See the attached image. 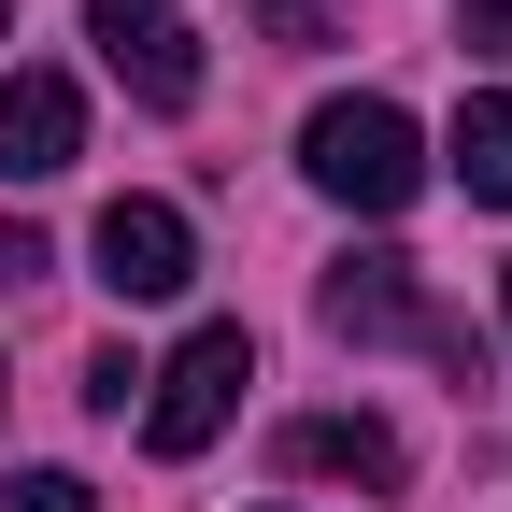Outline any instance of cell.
<instances>
[{
    "label": "cell",
    "instance_id": "3",
    "mask_svg": "<svg viewBox=\"0 0 512 512\" xmlns=\"http://www.w3.org/2000/svg\"><path fill=\"white\" fill-rule=\"evenodd\" d=\"M86 43H100V72L143 100V114H185V100H200V29H185L171 0H86Z\"/></svg>",
    "mask_w": 512,
    "mask_h": 512
},
{
    "label": "cell",
    "instance_id": "12",
    "mask_svg": "<svg viewBox=\"0 0 512 512\" xmlns=\"http://www.w3.org/2000/svg\"><path fill=\"white\" fill-rule=\"evenodd\" d=\"M498 299H512V271H498Z\"/></svg>",
    "mask_w": 512,
    "mask_h": 512
},
{
    "label": "cell",
    "instance_id": "9",
    "mask_svg": "<svg viewBox=\"0 0 512 512\" xmlns=\"http://www.w3.org/2000/svg\"><path fill=\"white\" fill-rule=\"evenodd\" d=\"M0 512H100V498H86V470H15Z\"/></svg>",
    "mask_w": 512,
    "mask_h": 512
},
{
    "label": "cell",
    "instance_id": "11",
    "mask_svg": "<svg viewBox=\"0 0 512 512\" xmlns=\"http://www.w3.org/2000/svg\"><path fill=\"white\" fill-rule=\"evenodd\" d=\"M456 43H470V57H512V0H470V15H456Z\"/></svg>",
    "mask_w": 512,
    "mask_h": 512
},
{
    "label": "cell",
    "instance_id": "13",
    "mask_svg": "<svg viewBox=\"0 0 512 512\" xmlns=\"http://www.w3.org/2000/svg\"><path fill=\"white\" fill-rule=\"evenodd\" d=\"M0 29H15V15H0Z\"/></svg>",
    "mask_w": 512,
    "mask_h": 512
},
{
    "label": "cell",
    "instance_id": "2",
    "mask_svg": "<svg viewBox=\"0 0 512 512\" xmlns=\"http://www.w3.org/2000/svg\"><path fill=\"white\" fill-rule=\"evenodd\" d=\"M143 384H157V399H143V441H157V456H200V441L242 413L256 342H242V328H185V342H171V370H143Z\"/></svg>",
    "mask_w": 512,
    "mask_h": 512
},
{
    "label": "cell",
    "instance_id": "5",
    "mask_svg": "<svg viewBox=\"0 0 512 512\" xmlns=\"http://www.w3.org/2000/svg\"><path fill=\"white\" fill-rule=\"evenodd\" d=\"M313 313H328V342H441L413 256H342V271L313 285Z\"/></svg>",
    "mask_w": 512,
    "mask_h": 512
},
{
    "label": "cell",
    "instance_id": "8",
    "mask_svg": "<svg viewBox=\"0 0 512 512\" xmlns=\"http://www.w3.org/2000/svg\"><path fill=\"white\" fill-rule=\"evenodd\" d=\"M456 185L484 214H512V86H484L470 114H456Z\"/></svg>",
    "mask_w": 512,
    "mask_h": 512
},
{
    "label": "cell",
    "instance_id": "4",
    "mask_svg": "<svg viewBox=\"0 0 512 512\" xmlns=\"http://www.w3.org/2000/svg\"><path fill=\"white\" fill-rule=\"evenodd\" d=\"M86 256H100L114 299H185V285H200V228H185V200H114V214L86 228Z\"/></svg>",
    "mask_w": 512,
    "mask_h": 512
},
{
    "label": "cell",
    "instance_id": "1",
    "mask_svg": "<svg viewBox=\"0 0 512 512\" xmlns=\"http://www.w3.org/2000/svg\"><path fill=\"white\" fill-rule=\"evenodd\" d=\"M299 171L328 185L342 214H399L413 185H427V143H413V114H399V100H328V114L299 128Z\"/></svg>",
    "mask_w": 512,
    "mask_h": 512
},
{
    "label": "cell",
    "instance_id": "6",
    "mask_svg": "<svg viewBox=\"0 0 512 512\" xmlns=\"http://www.w3.org/2000/svg\"><path fill=\"white\" fill-rule=\"evenodd\" d=\"M72 157H86L72 72H15V86H0V185H43V171H72Z\"/></svg>",
    "mask_w": 512,
    "mask_h": 512
},
{
    "label": "cell",
    "instance_id": "7",
    "mask_svg": "<svg viewBox=\"0 0 512 512\" xmlns=\"http://www.w3.org/2000/svg\"><path fill=\"white\" fill-rule=\"evenodd\" d=\"M285 470H313V484H399V427L384 413H299Z\"/></svg>",
    "mask_w": 512,
    "mask_h": 512
},
{
    "label": "cell",
    "instance_id": "10",
    "mask_svg": "<svg viewBox=\"0 0 512 512\" xmlns=\"http://www.w3.org/2000/svg\"><path fill=\"white\" fill-rule=\"evenodd\" d=\"M256 29H271V43L299 57V43H328V0H256Z\"/></svg>",
    "mask_w": 512,
    "mask_h": 512
}]
</instances>
